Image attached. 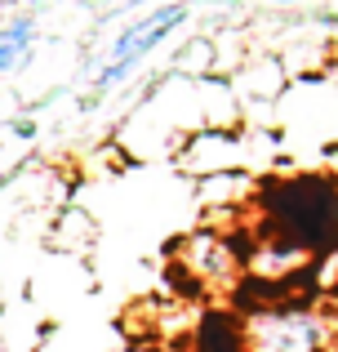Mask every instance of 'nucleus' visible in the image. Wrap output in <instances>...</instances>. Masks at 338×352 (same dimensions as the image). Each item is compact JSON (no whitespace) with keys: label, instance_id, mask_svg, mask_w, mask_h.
Instances as JSON below:
<instances>
[{"label":"nucleus","instance_id":"f257e3e1","mask_svg":"<svg viewBox=\"0 0 338 352\" xmlns=\"http://www.w3.org/2000/svg\"><path fill=\"white\" fill-rule=\"evenodd\" d=\"M182 23H187V5H182V0H173V5H156V9H147L143 18H134V23L112 41V50H107L103 67H98V89L121 85V80L130 76V72L138 67L160 41H165L173 27H182Z\"/></svg>","mask_w":338,"mask_h":352},{"label":"nucleus","instance_id":"f03ea898","mask_svg":"<svg viewBox=\"0 0 338 352\" xmlns=\"http://www.w3.org/2000/svg\"><path fill=\"white\" fill-rule=\"evenodd\" d=\"M250 352H316L321 348V321L312 312H258L245 321Z\"/></svg>","mask_w":338,"mask_h":352},{"label":"nucleus","instance_id":"7ed1b4c3","mask_svg":"<svg viewBox=\"0 0 338 352\" xmlns=\"http://www.w3.org/2000/svg\"><path fill=\"white\" fill-rule=\"evenodd\" d=\"M182 263H187L200 281H209V285H227V281H232V272H236L232 250H227L218 236H209V232L187 236V245H182Z\"/></svg>","mask_w":338,"mask_h":352},{"label":"nucleus","instance_id":"20e7f679","mask_svg":"<svg viewBox=\"0 0 338 352\" xmlns=\"http://www.w3.org/2000/svg\"><path fill=\"white\" fill-rule=\"evenodd\" d=\"M32 45H36V18L32 14L0 18V76L23 67V63L32 58Z\"/></svg>","mask_w":338,"mask_h":352},{"label":"nucleus","instance_id":"39448f33","mask_svg":"<svg viewBox=\"0 0 338 352\" xmlns=\"http://www.w3.org/2000/svg\"><path fill=\"white\" fill-rule=\"evenodd\" d=\"M9 9H14V0H0V18H9Z\"/></svg>","mask_w":338,"mask_h":352}]
</instances>
